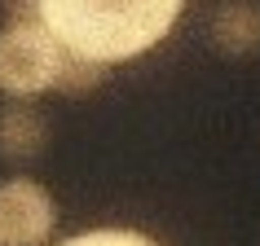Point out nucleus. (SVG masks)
I'll return each mask as SVG.
<instances>
[{
	"label": "nucleus",
	"mask_w": 260,
	"mask_h": 246,
	"mask_svg": "<svg viewBox=\"0 0 260 246\" xmlns=\"http://www.w3.org/2000/svg\"><path fill=\"white\" fill-rule=\"evenodd\" d=\"M40 14L62 49L110 66L150 53L177 27V0H40Z\"/></svg>",
	"instance_id": "nucleus-1"
},
{
	"label": "nucleus",
	"mask_w": 260,
	"mask_h": 246,
	"mask_svg": "<svg viewBox=\"0 0 260 246\" xmlns=\"http://www.w3.org/2000/svg\"><path fill=\"white\" fill-rule=\"evenodd\" d=\"M106 75H110V66H102V62H93V57H84V53L62 49L53 93H62V97H84V93H93L97 84H106Z\"/></svg>",
	"instance_id": "nucleus-6"
},
{
	"label": "nucleus",
	"mask_w": 260,
	"mask_h": 246,
	"mask_svg": "<svg viewBox=\"0 0 260 246\" xmlns=\"http://www.w3.org/2000/svg\"><path fill=\"white\" fill-rule=\"evenodd\" d=\"M62 44L49 31L40 5H9L0 27V93L9 101H27L49 93L57 79Z\"/></svg>",
	"instance_id": "nucleus-2"
},
{
	"label": "nucleus",
	"mask_w": 260,
	"mask_h": 246,
	"mask_svg": "<svg viewBox=\"0 0 260 246\" xmlns=\"http://www.w3.org/2000/svg\"><path fill=\"white\" fill-rule=\"evenodd\" d=\"M49 141V123L31 101H5L0 106V158L5 163H31Z\"/></svg>",
	"instance_id": "nucleus-4"
},
{
	"label": "nucleus",
	"mask_w": 260,
	"mask_h": 246,
	"mask_svg": "<svg viewBox=\"0 0 260 246\" xmlns=\"http://www.w3.org/2000/svg\"><path fill=\"white\" fill-rule=\"evenodd\" d=\"M57 220V202L40 180H0V246H44Z\"/></svg>",
	"instance_id": "nucleus-3"
},
{
	"label": "nucleus",
	"mask_w": 260,
	"mask_h": 246,
	"mask_svg": "<svg viewBox=\"0 0 260 246\" xmlns=\"http://www.w3.org/2000/svg\"><path fill=\"white\" fill-rule=\"evenodd\" d=\"M57 246H159V242L137 229H88V233H75V237H67Z\"/></svg>",
	"instance_id": "nucleus-7"
},
{
	"label": "nucleus",
	"mask_w": 260,
	"mask_h": 246,
	"mask_svg": "<svg viewBox=\"0 0 260 246\" xmlns=\"http://www.w3.org/2000/svg\"><path fill=\"white\" fill-rule=\"evenodd\" d=\"M207 31H212L220 53H230V57L256 53L260 49V5H220L212 14V22H207Z\"/></svg>",
	"instance_id": "nucleus-5"
}]
</instances>
